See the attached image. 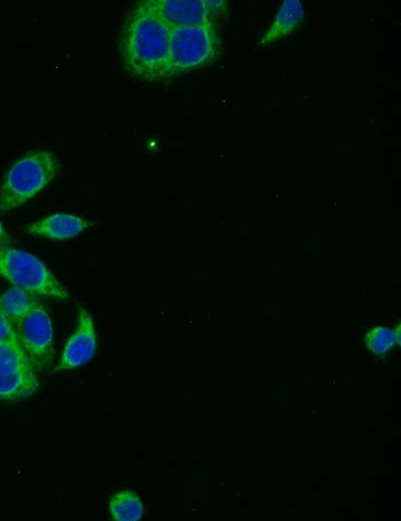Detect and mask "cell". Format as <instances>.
<instances>
[{"label": "cell", "mask_w": 401, "mask_h": 521, "mask_svg": "<svg viewBox=\"0 0 401 521\" xmlns=\"http://www.w3.org/2000/svg\"><path fill=\"white\" fill-rule=\"evenodd\" d=\"M171 31L152 0L135 6L120 39L122 62L131 77L147 83L170 79Z\"/></svg>", "instance_id": "cell-1"}, {"label": "cell", "mask_w": 401, "mask_h": 521, "mask_svg": "<svg viewBox=\"0 0 401 521\" xmlns=\"http://www.w3.org/2000/svg\"><path fill=\"white\" fill-rule=\"evenodd\" d=\"M61 164L49 150L24 155L8 171L0 188V212H10L40 194L58 176Z\"/></svg>", "instance_id": "cell-2"}, {"label": "cell", "mask_w": 401, "mask_h": 521, "mask_svg": "<svg viewBox=\"0 0 401 521\" xmlns=\"http://www.w3.org/2000/svg\"><path fill=\"white\" fill-rule=\"evenodd\" d=\"M222 43L216 25L175 27L170 40V78L214 63Z\"/></svg>", "instance_id": "cell-3"}, {"label": "cell", "mask_w": 401, "mask_h": 521, "mask_svg": "<svg viewBox=\"0 0 401 521\" xmlns=\"http://www.w3.org/2000/svg\"><path fill=\"white\" fill-rule=\"evenodd\" d=\"M0 276L35 295L70 298L68 290L43 261L13 246L0 245Z\"/></svg>", "instance_id": "cell-4"}, {"label": "cell", "mask_w": 401, "mask_h": 521, "mask_svg": "<svg viewBox=\"0 0 401 521\" xmlns=\"http://www.w3.org/2000/svg\"><path fill=\"white\" fill-rule=\"evenodd\" d=\"M19 339L37 371L49 370L55 361L54 327L39 302L19 327Z\"/></svg>", "instance_id": "cell-5"}, {"label": "cell", "mask_w": 401, "mask_h": 521, "mask_svg": "<svg viewBox=\"0 0 401 521\" xmlns=\"http://www.w3.org/2000/svg\"><path fill=\"white\" fill-rule=\"evenodd\" d=\"M97 348L94 319L86 308L80 307L76 331L68 340L61 360L53 372L76 370L88 364L95 356Z\"/></svg>", "instance_id": "cell-6"}, {"label": "cell", "mask_w": 401, "mask_h": 521, "mask_svg": "<svg viewBox=\"0 0 401 521\" xmlns=\"http://www.w3.org/2000/svg\"><path fill=\"white\" fill-rule=\"evenodd\" d=\"M152 3L172 28L215 24L205 0H152Z\"/></svg>", "instance_id": "cell-7"}, {"label": "cell", "mask_w": 401, "mask_h": 521, "mask_svg": "<svg viewBox=\"0 0 401 521\" xmlns=\"http://www.w3.org/2000/svg\"><path fill=\"white\" fill-rule=\"evenodd\" d=\"M306 13L300 0H284L275 19L258 43L266 49L295 34L305 23Z\"/></svg>", "instance_id": "cell-8"}, {"label": "cell", "mask_w": 401, "mask_h": 521, "mask_svg": "<svg viewBox=\"0 0 401 521\" xmlns=\"http://www.w3.org/2000/svg\"><path fill=\"white\" fill-rule=\"evenodd\" d=\"M94 226V223L72 214H55L37 223L25 227V231L32 235L48 239L64 241L70 240Z\"/></svg>", "instance_id": "cell-9"}, {"label": "cell", "mask_w": 401, "mask_h": 521, "mask_svg": "<svg viewBox=\"0 0 401 521\" xmlns=\"http://www.w3.org/2000/svg\"><path fill=\"white\" fill-rule=\"evenodd\" d=\"M40 389L37 370L0 375V401L15 402L34 396Z\"/></svg>", "instance_id": "cell-10"}, {"label": "cell", "mask_w": 401, "mask_h": 521, "mask_svg": "<svg viewBox=\"0 0 401 521\" xmlns=\"http://www.w3.org/2000/svg\"><path fill=\"white\" fill-rule=\"evenodd\" d=\"M38 303L35 294L16 286L0 296V308L17 328Z\"/></svg>", "instance_id": "cell-11"}, {"label": "cell", "mask_w": 401, "mask_h": 521, "mask_svg": "<svg viewBox=\"0 0 401 521\" xmlns=\"http://www.w3.org/2000/svg\"><path fill=\"white\" fill-rule=\"evenodd\" d=\"M109 512L116 521H138L145 513L140 496L132 490L115 493L109 502Z\"/></svg>", "instance_id": "cell-12"}, {"label": "cell", "mask_w": 401, "mask_h": 521, "mask_svg": "<svg viewBox=\"0 0 401 521\" xmlns=\"http://www.w3.org/2000/svg\"><path fill=\"white\" fill-rule=\"evenodd\" d=\"M37 370L20 341L0 343V375Z\"/></svg>", "instance_id": "cell-13"}, {"label": "cell", "mask_w": 401, "mask_h": 521, "mask_svg": "<svg viewBox=\"0 0 401 521\" xmlns=\"http://www.w3.org/2000/svg\"><path fill=\"white\" fill-rule=\"evenodd\" d=\"M366 348L376 356L388 353L400 343V326L390 329L384 326L372 328L365 335Z\"/></svg>", "instance_id": "cell-14"}, {"label": "cell", "mask_w": 401, "mask_h": 521, "mask_svg": "<svg viewBox=\"0 0 401 521\" xmlns=\"http://www.w3.org/2000/svg\"><path fill=\"white\" fill-rule=\"evenodd\" d=\"M20 341L13 323L0 308V343L17 342Z\"/></svg>", "instance_id": "cell-15"}, {"label": "cell", "mask_w": 401, "mask_h": 521, "mask_svg": "<svg viewBox=\"0 0 401 521\" xmlns=\"http://www.w3.org/2000/svg\"><path fill=\"white\" fill-rule=\"evenodd\" d=\"M205 4L214 20L224 18L229 13V3L226 0H205Z\"/></svg>", "instance_id": "cell-16"}, {"label": "cell", "mask_w": 401, "mask_h": 521, "mask_svg": "<svg viewBox=\"0 0 401 521\" xmlns=\"http://www.w3.org/2000/svg\"><path fill=\"white\" fill-rule=\"evenodd\" d=\"M14 239L6 230L2 221H0V245L4 246H12L14 244Z\"/></svg>", "instance_id": "cell-17"}]
</instances>
